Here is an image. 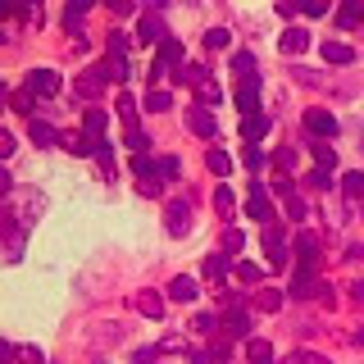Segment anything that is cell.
I'll return each instance as SVG.
<instances>
[{
	"instance_id": "30",
	"label": "cell",
	"mask_w": 364,
	"mask_h": 364,
	"mask_svg": "<svg viewBox=\"0 0 364 364\" xmlns=\"http://www.w3.org/2000/svg\"><path fill=\"white\" fill-rule=\"evenodd\" d=\"M119 119H123V128H136V100L132 96H119Z\"/></svg>"
},
{
	"instance_id": "9",
	"label": "cell",
	"mask_w": 364,
	"mask_h": 364,
	"mask_svg": "<svg viewBox=\"0 0 364 364\" xmlns=\"http://www.w3.org/2000/svg\"><path fill=\"white\" fill-rule=\"evenodd\" d=\"M264 250H269V264L273 269H282V264H287V242H282V232H278V228H264Z\"/></svg>"
},
{
	"instance_id": "37",
	"label": "cell",
	"mask_w": 364,
	"mask_h": 364,
	"mask_svg": "<svg viewBox=\"0 0 364 364\" xmlns=\"http://www.w3.org/2000/svg\"><path fill=\"white\" fill-rule=\"evenodd\" d=\"M214 210H219V214H228V210H232V191H228V187H219V191H214Z\"/></svg>"
},
{
	"instance_id": "7",
	"label": "cell",
	"mask_w": 364,
	"mask_h": 364,
	"mask_svg": "<svg viewBox=\"0 0 364 364\" xmlns=\"http://www.w3.org/2000/svg\"><path fill=\"white\" fill-rule=\"evenodd\" d=\"M314 264H318V237L301 232L296 237V269H314Z\"/></svg>"
},
{
	"instance_id": "36",
	"label": "cell",
	"mask_w": 364,
	"mask_h": 364,
	"mask_svg": "<svg viewBox=\"0 0 364 364\" xmlns=\"http://www.w3.org/2000/svg\"><path fill=\"white\" fill-rule=\"evenodd\" d=\"M168 105H173L168 91H151V96H146V109H168Z\"/></svg>"
},
{
	"instance_id": "6",
	"label": "cell",
	"mask_w": 364,
	"mask_h": 364,
	"mask_svg": "<svg viewBox=\"0 0 364 364\" xmlns=\"http://www.w3.org/2000/svg\"><path fill=\"white\" fill-rule=\"evenodd\" d=\"M187 128L196 132V136H219V119H214V109L191 105V109H187Z\"/></svg>"
},
{
	"instance_id": "21",
	"label": "cell",
	"mask_w": 364,
	"mask_h": 364,
	"mask_svg": "<svg viewBox=\"0 0 364 364\" xmlns=\"http://www.w3.org/2000/svg\"><path fill=\"white\" fill-rule=\"evenodd\" d=\"M291 296H314V269H296V278H291Z\"/></svg>"
},
{
	"instance_id": "8",
	"label": "cell",
	"mask_w": 364,
	"mask_h": 364,
	"mask_svg": "<svg viewBox=\"0 0 364 364\" xmlns=\"http://www.w3.org/2000/svg\"><path fill=\"white\" fill-rule=\"evenodd\" d=\"M246 214H250V219H259V223H269V219H273V210H269V191L259 187V182H250V200H246Z\"/></svg>"
},
{
	"instance_id": "42",
	"label": "cell",
	"mask_w": 364,
	"mask_h": 364,
	"mask_svg": "<svg viewBox=\"0 0 364 364\" xmlns=\"http://www.w3.org/2000/svg\"><path fill=\"white\" fill-rule=\"evenodd\" d=\"M9 155H14V136L0 132V159H9Z\"/></svg>"
},
{
	"instance_id": "40",
	"label": "cell",
	"mask_w": 364,
	"mask_h": 364,
	"mask_svg": "<svg viewBox=\"0 0 364 364\" xmlns=\"http://www.w3.org/2000/svg\"><path fill=\"white\" fill-rule=\"evenodd\" d=\"M301 14H310V18H318V14H328V5H323V0H305V5H301Z\"/></svg>"
},
{
	"instance_id": "15",
	"label": "cell",
	"mask_w": 364,
	"mask_h": 364,
	"mask_svg": "<svg viewBox=\"0 0 364 364\" xmlns=\"http://www.w3.org/2000/svg\"><path fill=\"white\" fill-rule=\"evenodd\" d=\"M32 141H37V146H64V132L60 128H50V123H41V119H32Z\"/></svg>"
},
{
	"instance_id": "19",
	"label": "cell",
	"mask_w": 364,
	"mask_h": 364,
	"mask_svg": "<svg viewBox=\"0 0 364 364\" xmlns=\"http://www.w3.org/2000/svg\"><path fill=\"white\" fill-rule=\"evenodd\" d=\"M355 23H364V0H346L337 9V28H355Z\"/></svg>"
},
{
	"instance_id": "39",
	"label": "cell",
	"mask_w": 364,
	"mask_h": 364,
	"mask_svg": "<svg viewBox=\"0 0 364 364\" xmlns=\"http://www.w3.org/2000/svg\"><path fill=\"white\" fill-rule=\"evenodd\" d=\"M242 159H246V168H259V164H264V151H255V146H246V151H242Z\"/></svg>"
},
{
	"instance_id": "23",
	"label": "cell",
	"mask_w": 364,
	"mask_h": 364,
	"mask_svg": "<svg viewBox=\"0 0 364 364\" xmlns=\"http://www.w3.org/2000/svg\"><path fill=\"white\" fill-rule=\"evenodd\" d=\"M246 364H273L269 341H246Z\"/></svg>"
},
{
	"instance_id": "13",
	"label": "cell",
	"mask_w": 364,
	"mask_h": 364,
	"mask_svg": "<svg viewBox=\"0 0 364 364\" xmlns=\"http://www.w3.org/2000/svg\"><path fill=\"white\" fill-rule=\"evenodd\" d=\"M318 55H323V64H350V60H355V50H350L346 41H323Z\"/></svg>"
},
{
	"instance_id": "25",
	"label": "cell",
	"mask_w": 364,
	"mask_h": 364,
	"mask_svg": "<svg viewBox=\"0 0 364 364\" xmlns=\"http://www.w3.org/2000/svg\"><path fill=\"white\" fill-rule=\"evenodd\" d=\"M182 60H187V50H182V41H173V37H168L164 46H159V64H182Z\"/></svg>"
},
{
	"instance_id": "35",
	"label": "cell",
	"mask_w": 364,
	"mask_h": 364,
	"mask_svg": "<svg viewBox=\"0 0 364 364\" xmlns=\"http://www.w3.org/2000/svg\"><path fill=\"white\" fill-rule=\"evenodd\" d=\"M341 182H346V196H364V173H346V178H341Z\"/></svg>"
},
{
	"instance_id": "43",
	"label": "cell",
	"mask_w": 364,
	"mask_h": 364,
	"mask_svg": "<svg viewBox=\"0 0 364 364\" xmlns=\"http://www.w3.org/2000/svg\"><path fill=\"white\" fill-rule=\"evenodd\" d=\"M278 168H296V151H278Z\"/></svg>"
},
{
	"instance_id": "38",
	"label": "cell",
	"mask_w": 364,
	"mask_h": 364,
	"mask_svg": "<svg viewBox=\"0 0 364 364\" xmlns=\"http://www.w3.org/2000/svg\"><path fill=\"white\" fill-rule=\"evenodd\" d=\"M128 50V32H109V55H123Z\"/></svg>"
},
{
	"instance_id": "22",
	"label": "cell",
	"mask_w": 364,
	"mask_h": 364,
	"mask_svg": "<svg viewBox=\"0 0 364 364\" xmlns=\"http://www.w3.org/2000/svg\"><path fill=\"white\" fill-rule=\"evenodd\" d=\"M136 310H141L146 318H159V314H164V301H159L155 291H141V296H136Z\"/></svg>"
},
{
	"instance_id": "5",
	"label": "cell",
	"mask_w": 364,
	"mask_h": 364,
	"mask_svg": "<svg viewBox=\"0 0 364 364\" xmlns=\"http://www.w3.org/2000/svg\"><path fill=\"white\" fill-rule=\"evenodd\" d=\"M28 91H32V96H60V73H55V68H32V73H28Z\"/></svg>"
},
{
	"instance_id": "24",
	"label": "cell",
	"mask_w": 364,
	"mask_h": 364,
	"mask_svg": "<svg viewBox=\"0 0 364 364\" xmlns=\"http://www.w3.org/2000/svg\"><path fill=\"white\" fill-rule=\"evenodd\" d=\"M228 46H232V32H228V28H210V32H205V50H228Z\"/></svg>"
},
{
	"instance_id": "4",
	"label": "cell",
	"mask_w": 364,
	"mask_h": 364,
	"mask_svg": "<svg viewBox=\"0 0 364 364\" xmlns=\"http://www.w3.org/2000/svg\"><path fill=\"white\" fill-rule=\"evenodd\" d=\"M305 128L314 136H323V141H333L337 136V114L333 109H305Z\"/></svg>"
},
{
	"instance_id": "18",
	"label": "cell",
	"mask_w": 364,
	"mask_h": 364,
	"mask_svg": "<svg viewBox=\"0 0 364 364\" xmlns=\"http://www.w3.org/2000/svg\"><path fill=\"white\" fill-rule=\"evenodd\" d=\"M64 151L68 155H96V141L87 132H64Z\"/></svg>"
},
{
	"instance_id": "29",
	"label": "cell",
	"mask_w": 364,
	"mask_h": 364,
	"mask_svg": "<svg viewBox=\"0 0 364 364\" xmlns=\"http://www.w3.org/2000/svg\"><path fill=\"white\" fill-rule=\"evenodd\" d=\"M310 151H314V164L323 168V173H333V164H337V151H333V146L323 141V146H310Z\"/></svg>"
},
{
	"instance_id": "27",
	"label": "cell",
	"mask_w": 364,
	"mask_h": 364,
	"mask_svg": "<svg viewBox=\"0 0 364 364\" xmlns=\"http://www.w3.org/2000/svg\"><path fill=\"white\" fill-rule=\"evenodd\" d=\"M228 333H232V337H246L250 333V314L246 310H228Z\"/></svg>"
},
{
	"instance_id": "17",
	"label": "cell",
	"mask_w": 364,
	"mask_h": 364,
	"mask_svg": "<svg viewBox=\"0 0 364 364\" xmlns=\"http://www.w3.org/2000/svg\"><path fill=\"white\" fill-rule=\"evenodd\" d=\"M255 100H259V77H242V87H237V105L246 114H255Z\"/></svg>"
},
{
	"instance_id": "28",
	"label": "cell",
	"mask_w": 364,
	"mask_h": 364,
	"mask_svg": "<svg viewBox=\"0 0 364 364\" xmlns=\"http://www.w3.org/2000/svg\"><path fill=\"white\" fill-rule=\"evenodd\" d=\"M232 68H237V77H259L255 73V55H250V50H237L232 55Z\"/></svg>"
},
{
	"instance_id": "45",
	"label": "cell",
	"mask_w": 364,
	"mask_h": 364,
	"mask_svg": "<svg viewBox=\"0 0 364 364\" xmlns=\"http://www.w3.org/2000/svg\"><path fill=\"white\" fill-rule=\"evenodd\" d=\"M296 360H301V364H323V360H318V355H296Z\"/></svg>"
},
{
	"instance_id": "26",
	"label": "cell",
	"mask_w": 364,
	"mask_h": 364,
	"mask_svg": "<svg viewBox=\"0 0 364 364\" xmlns=\"http://www.w3.org/2000/svg\"><path fill=\"white\" fill-rule=\"evenodd\" d=\"M228 269H232V255H210L205 259V278H214V282H219Z\"/></svg>"
},
{
	"instance_id": "16",
	"label": "cell",
	"mask_w": 364,
	"mask_h": 364,
	"mask_svg": "<svg viewBox=\"0 0 364 364\" xmlns=\"http://www.w3.org/2000/svg\"><path fill=\"white\" fill-rule=\"evenodd\" d=\"M168 301H196V278H187V273H178L173 282H168Z\"/></svg>"
},
{
	"instance_id": "34",
	"label": "cell",
	"mask_w": 364,
	"mask_h": 364,
	"mask_svg": "<svg viewBox=\"0 0 364 364\" xmlns=\"http://www.w3.org/2000/svg\"><path fill=\"white\" fill-rule=\"evenodd\" d=\"M259 278H264L259 264H237V282H246V287H250V282H259Z\"/></svg>"
},
{
	"instance_id": "2",
	"label": "cell",
	"mask_w": 364,
	"mask_h": 364,
	"mask_svg": "<svg viewBox=\"0 0 364 364\" xmlns=\"http://www.w3.org/2000/svg\"><path fill=\"white\" fill-rule=\"evenodd\" d=\"M132 178H136V191L141 196H164V164H151L146 155H136L132 159Z\"/></svg>"
},
{
	"instance_id": "12",
	"label": "cell",
	"mask_w": 364,
	"mask_h": 364,
	"mask_svg": "<svg viewBox=\"0 0 364 364\" xmlns=\"http://www.w3.org/2000/svg\"><path fill=\"white\" fill-rule=\"evenodd\" d=\"M5 364H46L37 346H18V341H9L5 346Z\"/></svg>"
},
{
	"instance_id": "33",
	"label": "cell",
	"mask_w": 364,
	"mask_h": 364,
	"mask_svg": "<svg viewBox=\"0 0 364 364\" xmlns=\"http://www.w3.org/2000/svg\"><path fill=\"white\" fill-rule=\"evenodd\" d=\"M278 305H282V291L278 287H264V291H259V310H264V314H273Z\"/></svg>"
},
{
	"instance_id": "47",
	"label": "cell",
	"mask_w": 364,
	"mask_h": 364,
	"mask_svg": "<svg viewBox=\"0 0 364 364\" xmlns=\"http://www.w3.org/2000/svg\"><path fill=\"white\" fill-rule=\"evenodd\" d=\"M355 346H364V328H360V333H355Z\"/></svg>"
},
{
	"instance_id": "46",
	"label": "cell",
	"mask_w": 364,
	"mask_h": 364,
	"mask_svg": "<svg viewBox=\"0 0 364 364\" xmlns=\"http://www.w3.org/2000/svg\"><path fill=\"white\" fill-rule=\"evenodd\" d=\"M350 255H355V259H364V246H355V250H350Z\"/></svg>"
},
{
	"instance_id": "41",
	"label": "cell",
	"mask_w": 364,
	"mask_h": 364,
	"mask_svg": "<svg viewBox=\"0 0 364 364\" xmlns=\"http://www.w3.org/2000/svg\"><path fill=\"white\" fill-rule=\"evenodd\" d=\"M159 164H164V178H168V182H173V178L182 173V159H173V155H168V159H159Z\"/></svg>"
},
{
	"instance_id": "1",
	"label": "cell",
	"mask_w": 364,
	"mask_h": 364,
	"mask_svg": "<svg viewBox=\"0 0 364 364\" xmlns=\"http://www.w3.org/2000/svg\"><path fill=\"white\" fill-rule=\"evenodd\" d=\"M178 82L196 87V96H200L196 105H205V109H210V105H219V100H223V87L210 77V68H205V64H187V68L178 73Z\"/></svg>"
},
{
	"instance_id": "20",
	"label": "cell",
	"mask_w": 364,
	"mask_h": 364,
	"mask_svg": "<svg viewBox=\"0 0 364 364\" xmlns=\"http://www.w3.org/2000/svg\"><path fill=\"white\" fill-rule=\"evenodd\" d=\"M264 132H269V119H264V114H246V119H242V136H246L250 146H255Z\"/></svg>"
},
{
	"instance_id": "3",
	"label": "cell",
	"mask_w": 364,
	"mask_h": 364,
	"mask_svg": "<svg viewBox=\"0 0 364 364\" xmlns=\"http://www.w3.org/2000/svg\"><path fill=\"white\" fill-rule=\"evenodd\" d=\"M164 228H168V237H187L191 232V205L187 200H168L164 205Z\"/></svg>"
},
{
	"instance_id": "31",
	"label": "cell",
	"mask_w": 364,
	"mask_h": 364,
	"mask_svg": "<svg viewBox=\"0 0 364 364\" xmlns=\"http://www.w3.org/2000/svg\"><path fill=\"white\" fill-rule=\"evenodd\" d=\"M246 246V237H242V228H228L223 232V255H237V250Z\"/></svg>"
},
{
	"instance_id": "11",
	"label": "cell",
	"mask_w": 364,
	"mask_h": 364,
	"mask_svg": "<svg viewBox=\"0 0 364 364\" xmlns=\"http://www.w3.org/2000/svg\"><path fill=\"white\" fill-rule=\"evenodd\" d=\"M305 46H310V32H305V28H287V32L278 37V50H282V55H301Z\"/></svg>"
},
{
	"instance_id": "10",
	"label": "cell",
	"mask_w": 364,
	"mask_h": 364,
	"mask_svg": "<svg viewBox=\"0 0 364 364\" xmlns=\"http://www.w3.org/2000/svg\"><path fill=\"white\" fill-rule=\"evenodd\" d=\"M136 41H159V46H164L168 41V32H164V23H159L155 14H141V23H136Z\"/></svg>"
},
{
	"instance_id": "14",
	"label": "cell",
	"mask_w": 364,
	"mask_h": 364,
	"mask_svg": "<svg viewBox=\"0 0 364 364\" xmlns=\"http://www.w3.org/2000/svg\"><path fill=\"white\" fill-rule=\"evenodd\" d=\"M105 123H109V119H105V109H87V114H82V132H87L96 146L105 141Z\"/></svg>"
},
{
	"instance_id": "44",
	"label": "cell",
	"mask_w": 364,
	"mask_h": 364,
	"mask_svg": "<svg viewBox=\"0 0 364 364\" xmlns=\"http://www.w3.org/2000/svg\"><path fill=\"white\" fill-rule=\"evenodd\" d=\"M287 214H291V219H305V205L291 196V200H287Z\"/></svg>"
},
{
	"instance_id": "32",
	"label": "cell",
	"mask_w": 364,
	"mask_h": 364,
	"mask_svg": "<svg viewBox=\"0 0 364 364\" xmlns=\"http://www.w3.org/2000/svg\"><path fill=\"white\" fill-rule=\"evenodd\" d=\"M205 164H210V168H214L219 178H223V173H232V159H228L223 151H210V155H205Z\"/></svg>"
}]
</instances>
